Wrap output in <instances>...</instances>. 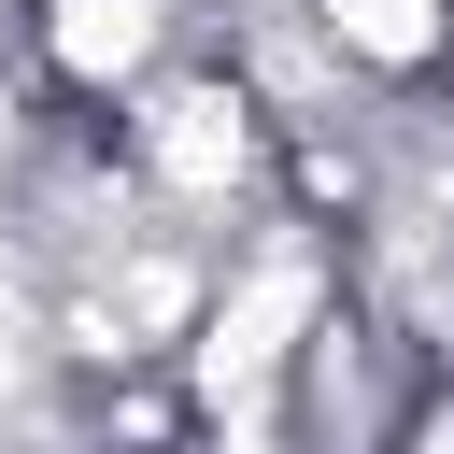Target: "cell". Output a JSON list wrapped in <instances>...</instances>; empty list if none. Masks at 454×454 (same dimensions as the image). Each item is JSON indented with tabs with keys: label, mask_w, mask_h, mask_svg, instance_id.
<instances>
[{
	"label": "cell",
	"mask_w": 454,
	"mask_h": 454,
	"mask_svg": "<svg viewBox=\"0 0 454 454\" xmlns=\"http://www.w3.org/2000/svg\"><path fill=\"white\" fill-rule=\"evenodd\" d=\"M454 383L340 284L326 298V326L298 340V383H284V454H411L426 440V411H440Z\"/></svg>",
	"instance_id": "1"
},
{
	"label": "cell",
	"mask_w": 454,
	"mask_h": 454,
	"mask_svg": "<svg viewBox=\"0 0 454 454\" xmlns=\"http://www.w3.org/2000/svg\"><path fill=\"white\" fill-rule=\"evenodd\" d=\"M184 57H199V0H28V71L71 114H128Z\"/></svg>",
	"instance_id": "2"
},
{
	"label": "cell",
	"mask_w": 454,
	"mask_h": 454,
	"mask_svg": "<svg viewBox=\"0 0 454 454\" xmlns=\"http://www.w3.org/2000/svg\"><path fill=\"white\" fill-rule=\"evenodd\" d=\"M312 28L340 43V71L355 85H440V57H454V0H312Z\"/></svg>",
	"instance_id": "3"
},
{
	"label": "cell",
	"mask_w": 454,
	"mask_h": 454,
	"mask_svg": "<svg viewBox=\"0 0 454 454\" xmlns=\"http://www.w3.org/2000/svg\"><path fill=\"white\" fill-rule=\"evenodd\" d=\"M14 43H28V0H0V57H14Z\"/></svg>",
	"instance_id": "4"
},
{
	"label": "cell",
	"mask_w": 454,
	"mask_h": 454,
	"mask_svg": "<svg viewBox=\"0 0 454 454\" xmlns=\"http://www.w3.org/2000/svg\"><path fill=\"white\" fill-rule=\"evenodd\" d=\"M426 99H440V114H454V57H440V85H426Z\"/></svg>",
	"instance_id": "5"
}]
</instances>
